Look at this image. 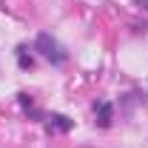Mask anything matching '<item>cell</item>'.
<instances>
[{"instance_id": "cell-4", "label": "cell", "mask_w": 148, "mask_h": 148, "mask_svg": "<svg viewBox=\"0 0 148 148\" xmlns=\"http://www.w3.org/2000/svg\"><path fill=\"white\" fill-rule=\"evenodd\" d=\"M17 66H20V69H32V66H34V60L26 54V49H23V46L17 49Z\"/></svg>"}, {"instance_id": "cell-2", "label": "cell", "mask_w": 148, "mask_h": 148, "mask_svg": "<svg viewBox=\"0 0 148 148\" xmlns=\"http://www.w3.org/2000/svg\"><path fill=\"white\" fill-rule=\"evenodd\" d=\"M94 114H97V125L100 128H108L111 120H114V106L108 100H100V103H94Z\"/></svg>"}, {"instance_id": "cell-5", "label": "cell", "mask_w": 148, "mask_h": 148, "mask_svg": "<svg viewBox=\"0 0 148 148\" xmlns=\"http://www.w3.org/2000/svg\"><path fill=\"white\" fill-rule=\"evenodd\" d=\"M17 100H20L23 108H32V97H29V94H17Z\"/></svg>"}, {"instance_id": "cell-3", "label": "cell", "mask_w": 148, "mask_h": 148, "mask_svg": "<svg viewBox=\"0 0 148 148\" xmlns=\"http://www.w3.org/2000/svg\"><path fill=\"white\" fill-rule=\"evenodd\" d=\"M71 125H74V120H69L66 114H51L49 123H46V128H49V131H60V134L71 131Z\"/></svg>"}, {"instance_id": "cell-1", "label": "cell", "mask_w": 148, "mask_h": 148, "mask_svg": "<svg viewBox=\"0 0 148 148\" xmlns=\"http://www.w3.org/2000/svg\"><path fill=\"white\" fill-rule=\"evenodd\" d=\"M34 49H37V51H40L43 57H46L49 63H54V66H63V63L69 60L66 49H63V46H60V43H57V40H54L51 34H46V32H43V34H37V40H34Z\"/></svg>"}]
</instances>
